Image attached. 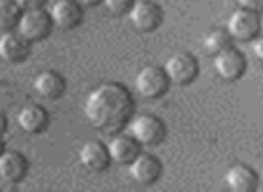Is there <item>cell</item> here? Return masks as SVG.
Wrapping results in <instances>:
<instances>
[{
  "label": "cell",
  "instance_id": "1",
  "mask_svg": "<svg viewBox=\"0 0 263 192\" xmlns=\"http://www.w3.org/2000/svg\"><path fill=\"white\" fill-rule=\"evenodd\" d=\"M83 112L92 127L103 133H119L134 115V97L119 83H103L85 99Z\"/></svg>",
  "mask_w": 263,
  "mask_h": 192
},
{
  "label": "cell",
  "instance_id": "2",
  "mask_svg": "<svg viewBox=\"0 0 263 192\" xmlns=\"http://www.w3.org/2000/svg\"><path fill=\"white\" fill-rule=\"evenodd\" d=\"M227 31L236 41H254L261 33V15L252 9L238 8L227 20Z\"/></svg>",
  "mask_w": 263,
  "mask_h": 192
},
{
  "label": "cell",
  "instance_id": "3",
  "mask_svg": "<svg viewBox=\"0 0 263 192\" xmlns=\"http://www.w3.org/2000/svg\"><path fill=\"white\" fill-rule=\"evenodd\" d=\"M164 70L170 77V83L177 87H187L198 77L200 65L191 52H175L164 63Z\"/></svg>",
  "mask_w": 263,
  "mask_h": 192
},
{
  "label": "cell",
  "instance_id": "4",
  "mask_svg": "<svg viewBox=\"0 0 263 192\" xmlns=\"http://www.w3.org/2000/svg\"><path fill=\"white\" fill-rule=\"evenodd\" d=\"M52 24L51 15L45 11L44 8H38V9H27V11H22V16L18 20V33L26 38L27 41L34 44V41H42L51 34Z\"/></svg>",
  "mask_w": 263,
  "mask_h": 192
},
{
  "label": "cell",
  "instance_id": "5",
  "mask_svg": "<svg viewBox=\"0 0 263 192\" xmlns=\"http://www.w3.org/2000/svg\"><path fill=\"white\" fill-rule=\"evenodd\" d=\"M170 77L166 74L164 67L146 65L137 72L136 76V90L144 99H159L168 92Z\"/></svg>",
  "mask_w": 263,
  "mask_h": 192
},
{
  "label": "cell",
  "instance_id": "6",
  "mask_svg": "<svg viewBox=\"0 0 263 192\" xmlns=\"http://www.w3.org/2000/svg\"><path fill=\"white\" fill-rule=\"evenodd\" d=\"M130 135L139 145H157L164 140L166 126L159 117L143 113L130 120Z\"/></svg>",
  "mask_w": 263,
  "mask_h": 192
},
{
  "label": "cell",
  "instance_id": "7",
  "mask_svg": "<svg viewBox=\"0 0 263 192\" xmlns=\"http://www.w3.org/2000/svg\"><path fill=\"white\" fill-rule=\"evenodd\" d=\"M130 24L141 33H152L162 24L164 13L161 6L152 2V0H136L128 13Z\"/></svg>",
  "mask_w": 263,
  "mask_h": 192
},
{
  "label": "cell",
  "instance_id": "8",
  "mask_svg": "<svg viewBox=\"0 0 263 192\" xmlns=\"http://www.w3.org/2000/svg\"><path fill=\"white\" fill-rule=\"evenodd\" d=\"M215 70L223 81H238L247 70V59L236 47H229L215 56Z\"/></svg>",
  "mask_w": 263,
  "mask_h": 192
},
{
  "label": "cell",
  "instance_id": "9",
  "mask_svg": "<svg viewBox=\"0 0 263 192\" xmlns=\"http://www.w3.org/2000/svg\"><path fill=\"white\" fill-rule=\"evenodd\" d=\"M162 174V163L150 153H139L130 162V176L139 185H154Z\"/></svg>",
  "mask_w": 263,
  "mask_h": 192
},
{
  "label": "cell",
  "instance_id": "10",
  "mask_svg": "<svg viewBox=\"0 0 263 192\" xmlns=\"http://www.w3.org/2000/svg\"><path fill=\"white\" fill-rule=\"evenodd\" d=\"M49 15H51L54 27L69 31L81 24V20H83V6L78 0H56Z\"/></svg>",
  "mask_w": 263,
  "mask_h": 192
},
{
  "label": "cell",
  "instance_id": "11",
  "mask_svg": "<svg viewBox=\"0 0 263 192\" xmlns=\"http://www.w3.org/2000/svg\"><path fill=\"white\" fill-rule=\"evenodd\" d=\"M31 54V41L20 33H4L0 36V58L6 63H22Z\"/></svg>",
  "mask_w": 263,
  "mask_h": 192
},
{
  "label": "cell",
  "instance_id": "12",
  "mask_svg": "<svg viewBox=\"0 0 263 192\" xmlns=\"http://www.w3.org/2000/svg\"><path fill=\"white\" fill-rule=\"evenodd\" d=\"M226 183L234 192H256L259 187V176L252 167L236 163L226 173Z\"/></svg>",
  "mask_w": 263,
  "mask_h": 192
},
{
  "label": "cell",
  "instance_id": "13",
  "mask_svg": "<svg viewBox=\"0 0 263 192\" xmlns=\"http://www.w3.org/2000/svg\"><path fill=\"white\" fill-rule=\"evenodd\" d=\"M108 147L99 140H90L80 149V163L90 173H101L110 165Z\"/></svg>",
  "mask_w": 263,
  "mask_h": 192
},
{
  "label": "cell",
  "instance_id": "14",
  "mask_svg": "<svg viewBox=\"0 0 263 192\" xmlns=\"http://www.w3.org/2000/svg\"><path fill=\"white\" fill-rule=\"evenodd\" d=\"M27 169H29V163L22 153L4 149V153L0 155V180L8 183L22 181L27 174Z\"/></svg>",
  "mask_w": 263,
  "mask_h": 192
},
{
  "label": "cell",
  "instance_id": "15",
  "mask_svg": "<svg viewBox=\"0 0 263 192\" xmlns=\"http://www.w3.org/2000/svg\"><path fill=\"white\" fill-rule=\"evenodd\" d=\"M34 92L40 95L42 99H47V101H54L63 95L67 88V83L63 79L62 74L54 72V70H44L34 77Z\"/></svg>",
  "mask_w": 263,
  "mask_h": 192
},
{
  "label": "cell",
  "instance_id": "16",
  "mask_svg": "<svg viewBox=\"0 0 263 192\" xmlns=\"http://www.w3.org/2000/svg\"><path fill=\"white\" fill-rule=\"evenodd\" d=\"M16 124L24 133H42L49 126V113L38 104H27L20 108L18 115H16Z\"/></svg>",
  "mask_w": 263,
  "mask_h": 192
},
{
  "label": "cell",
  "instance_id": "17",
  "mask_svg": "<svg viewBox=\"0 0 263 192\" xmlns=\"http://www.w3.org/2000/svg\"><path fill=\"white\" fill-rule=\"evenodd\" d=\"M108 153L112 162L116 163H130L132 160L139 155V142L128 135H116L108 142Z\"/></svg>",
  "mask_w": 263,
  "mask_h": 192
},
{
  "label": "cell",
  "instance_id": "18",
  "mask_svg": "<svg viewBox=\"0 0 263 192\" xmlns=\"http://www.w3.org/2000/svg\"><path fill=\"white\" fill-rule=\"evenodd\" d=\"M229 47H233V36H231L227 29H213L205 34L204 49H205V52H209V54L216 56Z\"/></svg>",
  "mask_w": 263,
  "mask_h": 192
},
{
  "label": "cell",
  "instance_id": "19",
  "mask_svg": "<svg viewBox=\"0 0 263 192\" xmlns=\"http://www.w3.org/2000/svg\"><path fill=\"white\" fill-rule=\"evenodd\" d=\"M20 16H22V9L15 0H0V31L2 33H8L18 26Z\"/></svg>",
  "mask_w": 263,
  "mask_h": 192
},
{
  "label": "cell",
  "instance_id": "20",
  "mask_svg": "<svg viewBox=\"0 0 263 192\" xmlns=\"http://www.w3.org/2000/svg\"><path fill=\"white\" fill-rule=\"evenodd\" d=\"M134 2H136V0H103L106 11L112 13L114 16L128 15L132 6H134Z\"/></svg>",
  "mask_w": 263,
  "mask_h": 192
},
{
  "label": "cell",
  "instance_id": "21",
  "mask_svg": "<svg viewBox=\"0 0 263 192\" xmlns=\"http://www.w3.org/2000/svg\"><path fill=\"white\" fill-rule=\"evenodd\" d=\"M16 4L20 6L22 11H27V9H38V8H44L45 2L47 0H15Z\"/></svg>",
  "mask_w": 263,
  "mask_h": 192
},
{
  "label": "cell",
  "instance_id": "22",
  "mask_svg": "<svg viewBox=\"0 0 263 192\" xmlns=\"http://www.w3.org/2000/svg\"><path fill=\"white\" fill-rule=\"evenodd\" d=\"M238 4L256 13H263V0H238Z\"/></svg>",
  "mask_w": 263,
  "mask_h": 192
},
{
  "label": "cell",
  "instance_id": "23",
  "mask_svg": "<svg viewBox=\"0 0 263 192\" xmlns=\"http://www.w3.org/2000/svg\"><path fill=\"white\" fill-rule=\"evenodd\" d=\"M252 52H254L256 58L263 63V36L256 38V40H254V44H252Z\"/></svg>",
  "mask_w": 263,
  "mask_h": 192
},
{
  "label": "cell",
  "instance_id": "24",
  "mask_svg": "<svg viewBox=\"0 0 263 192\" xmlns=\"http://www.w3.org/2000/svg\"><path fill=\"white\" fill-rule=\"evenodd\" d=\"M8 130V120H6V117L0 113V135H4V131Z\"/></svg>",
  "mask_w": 263,
  "mask_h": 192
},
{
  "label": "cell",
  "instance_id": "25",
  "mask_svg": "<svg viewBox=\"0 0 263 192\" xmlns=\"http://www.w3.org/2000/svg\"><path fill=\"white\" fill-rule=\"evenodd\" d=\"M81 6H96V4H99L101 0H78Z\"/></svg>",
  "mask_w": 263,
  "mask_h": 192
},
{
  "label": "cell",
  "instance_id": "26",
  "mask_svg": "<svg viewBox=\"0 0 263 192\" xmlns=\"http://www.w3.org/2000/svg\"><path fill=\"white\" fill-rule=\"evenodd\" d=\"M4 153V140H2V135H0V155Z\"/></svg>",
  "mask_w": 263,
  "mask_h": 192
},
{
  "label": "cell",
  "instance_id": "27",
  "mask_svg": "<svg viewBox=\"0 0 263 192\" xmlns=\"http://www.w3.org/2000/svg\"><path fill=\"white\" fill-rule=\"evenodd\" d=\"M261 34H263V13H261Z\"/></svg>",
  "mask_w": 263,
  "mask_h": 192
}]
</instances>
